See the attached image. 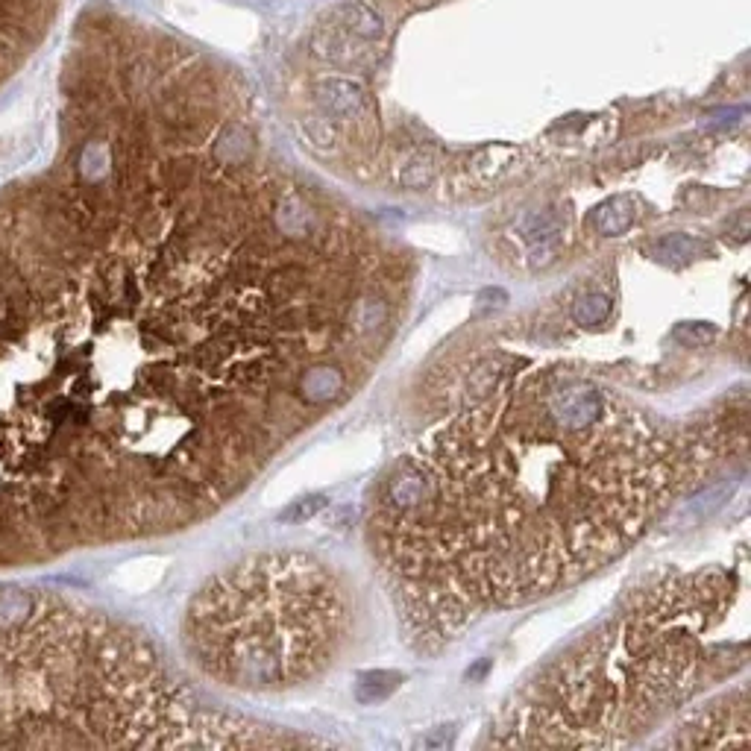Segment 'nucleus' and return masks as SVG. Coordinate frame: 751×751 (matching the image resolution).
Returning a JSON list of instances; mask_svg holds the SVG:
<instances>
[{"mask_svg": "<svg viewBox=\"0 0 751 751\" xmlns=\"http://www.w3.org/2000/svg\"><path fill=\"white\" fill-rule=\"evenodd\" d=\"M713 338H716V326H713V323H699V320H693V323L675 326V341L684 344V347H705Z\"/></svg>", "mask_w": 751, "mask_h": 751, "instance_id": "nucleus-13", "label": "nucleus"}, {"mask_svg": "<svg viewBox=\"0 0 751 751\" xmlns=\"http://www.w3.org/2000/svg\"><path fill=\"white\" fill-rule=\"evenodd\" d=\"M317 103H320V109L326 115L353 121V118H358L364 112L367 97H364V91L358 89L353 80H329V83H323L320 91H317Z\"/></svg>", "mask_w": 751, "mask_h": 751, "instance_id": "nucleus-7", "label": "nucleus"}, {"mask_svg": "<svg viewBox=\"0 0 751 751\" xmlns=\"http://www.w3.org/2000/svg\"><path fill=\"white\" fill-rule=\"evenodd\" d=\"M259 320L221 174L109 62L0 185V575L200 520L250 473Z\"/></svg>", "mask_w": 751, "mask_h": 751, "instance_id": "nucleus-1", "label": "nucleus"}, {"mask_svg": "<svg viewBox=\"0 0 751 751\" xmlns=\"http://www.w3.org/2000/svg\"><path fill=\"white\" fill-rule=\"evenodd\" d=\"M722 584L684 575L652 584L628 608L584 640V649L549 666L567 675H605L593 684L531 693L508 722L499 746H617L687 702L705 678L702 634L716 622Z\"/></svg>", "mask_w": 751, "mask_h": 751, "instance_id": "nucleus-4", "label": "nucleus"}, {"mask_svg": "<svg viewBox=\"0 0 751 751\" xmlns=\"http://www.w3.org/2000/svg\"><path fill=\"white\" fill-rule=\"evenodd\" d=\"M65 0H0V91L42 50Z\"/></svg>", "mask_w": 751, "mask_h": 751, "instance_id": "nucleus-6", "label": "nucleus"}, {"mask_svg": "<svg viewBox=\"0 0 751 751\" xmlns=\"http://www.w3.org/2000/svg\"><path fill=\"white\" fill-rule=\"evenodd\" d=\"M326 505H329V499H326V496H320V493H306V496L294 499V502H291L282 514H279V523H288V526L306 523V520H311V517H317Z\"/></svg>", "mask_w": 751, "mask_h": 751, "instance_id": "nucleus-12", "label": "nucleus"}, {"mask_svg": "<svg viewBox=\"0 0 751 751\" xmlns=\"http://www.w3.org/2000/svg\"><path fill=\"white\" fill-rule=\"evenodd\" d=\"M350 628L347 593L320 561L279 552L209 578L185 611V652L223 687L270 693L326 669Z\"/></svg>", "mask_w": 751, "mask_h": 751, "instance_id": "nucleus-5", "label": "nucleus"}, {"mask_svg": "<svg viewBox=\"0 0 751 751\" xmlns=\"http://www.w3.org/2000/svg\"><path fill=\"white\" fill-rule=\"evenodd\" d=\"M661 432L584 376L458 417L382 485L373 543L420 643L619 555L675 487Z\"/></svg>", "mask_w": 751, "mask_h": 751, "instance_id": "nucleus-2", "label": "nucleus"}, {"mask_svg": "<svg viewBox=\"0 0 751 751\" xmlns=\"http://www.w3.org/2000/svg\"><path fill=\"white\" fill-rule=\"evenodd\" d=\"M593 226L602 232V235H622L628 232L634 221H637V206L631 197H611L608 203H602L596 212H593Z\"/></svg>", "mask_w": 751, "mask_h": 751, "instance_id": "nucleus-9", "label": "nucleus"}, {"mask_svg": "<svg viewBox=\"0 0 751 751\" xmlns=\"http://www.w3.org/2000/svg\"><path fill=\"white\" fill-rule=\"evenodd\" d=\"M402 684V675L399 672H361L358 681H355V699L361 705H376L382 699H388L394 690Z\"/></svg>", "mask_w": 751, "mask_h": 751, "instance_id": "nucleus-10", "label": "nucleus"}, {"mask_svg": "<svg viewBox=\"0 0 751 751\" xmlns=\"http://www.w3.org/2000/svg\"><path fill=\"white\" fill-rule=\"evenodd\" d=\"M188 699L124 622L0 581V746H253Z\"/></svg>", "mask_w": 751, "mask_h": 751, "instance_id": "nucleus-3", "label": "nucleus"}, {"mask_svg": "<svg viewBox=\"0 0 751 751\" xmlns=\"http://www.w3.org/2000/svg\"><path fill=\"white\" fill-rule=\"evenodd\" d=\"M655 262H663V265H681V262H696V259H705L710 256V247H707L702 238L696 235H666L655 244Z\"/></svg>", "mask_w": 751, "mask_h": 751, "instance_id": "nucleus-8", "label": "nucleus"}, {"mask_svg": "<svg viewBox=\"0 0 751 751\" xmlns=\"http://www.w3.org/2000/svg\"><path fill=\"white\" fill-rule=\"evenodd\" d=\"M432 174H435L432 162H414V165H405V171L399 174V185H405V188H423L432 179Z\"/></svg>", "mask_w": 751, "mask_h": 751, "instance_id": "nucleus-14", "label": "nucleus"}, {"mask_svg": "<svg viewBox=\"0 0 751 751\" xmlns=\"http://www.w3.org/2000/svg\"><path fill=\"white\" fill-rule=\"evenodd\" d=\"M608 314H611V297L596 294V291L578 297L573 303V320L578 326H599L608 320Z\"/></svg>", "mask_w": 751, "mask_h": 751, "instance_id": "nucleus-11", "label": "nucleus"}]
</instances>
